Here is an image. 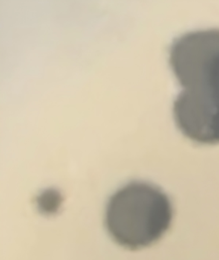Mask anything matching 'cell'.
<instances>
[{"label": "cell", "mask_w": 219, "mask_h": 260, "mask_svg": "<svg viewBox=\"0 0 219 260\" xmlns=\"http://www.w3.org/2000/svg\"><path fill=\"white\" fill-rule=\"evenodd\" d=\"M173 216L167 194L153 184L135 181L110 198L106 228L116 243L135 250L159 240L170 228Z\"/></svg>", "instance_id": "1"}, {"label": "cell", "mask_w": 219, "mask_h": 260, "mask_svg": "<svg viewBox=\"0 0 219 260\" xmlns=\"http://www.w3.org/2000/svg\"><path fill=\"white\" fill-rule=\"evenodd\" d=\"M170 63L185 89L219 91V29L176 39L170 48Z\"/></svg>", "instance_id": "2"}, {"label": "cell", "mask_w": 219, "mask_h": 260, "mask_svg": "<svg viewBox=\"0 0 219 260\" xmlns=\"http://www.w3.org/2000/svg\"><path fill=\"white\" fill-rule=\"evenodd\" d=\"M173 113L187 138L200 144H218L219 91L185 89L175 101Z\"/></svg>", "instance_id": "3"}]
</instances>
